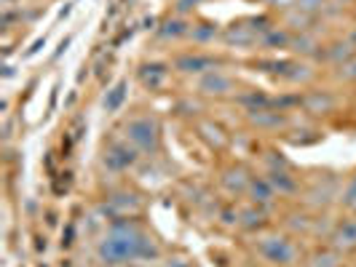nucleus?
<instances>
[{
	"mask_svg": "<svg viewBox=\"0 0 356 267\" xmlns=\"http://www.w3.org/2000/svg\"><path fill=\"white\" fill-rule=\"evenodd\" d=\"M335 246L340 249H354L356 246V219H348V222H343L335 232Z\"/></svg>",
	"mask_w": 356,
	"mask_h": 267,
	"instance_id": "4",
	"label": "nucleus"
},
{
	"mask_svg": "<svg viewBox=\"0 0 356 267\" xmlns=\"http://www.w3.org/2000/svg\"><path fill=\"white\" fill-rule=\"evenodd\" d=\"M201 89L209 91V94H225V91H231V80L214 72V75H209V78L201 80Z\"/></svg>",
	"mask_w": 356,
	"mask_h": 267,
	"instance_id": "5",
	"label": "nucleus"
},
{
	"mask_svg": "<svg viewBox=\"0 0 356 267\" xmlns=\"http://www.w3.org/2000/svg\"><path fill=\"white\" fill-rule=\"evenodd\" d=\"M252 193H254V196L260 193V198H257V200H263V203H268V200H270V187H268L266 182H254V184H252Z\"/></svg>",
	"mask_w": 356,
	"mask_h": 267,
	"instance_id": "8",
	"label": "nucleus"
},
{
	"mask_svg": "<svg viewBox=\"0 0 356 267\" xmlns=\"http://www.w3.org/2000/svg\"><path fill=\"white\" fill-rule=\"evenodd\" d=\"M124 83H118V86H115V89H113V96H110V99H107L105 105L110 107V110H115V107L121 105V99H124Z\"/></svg>",
	"mask_w": 356,
	"mask_h": 267,
	"instance_id": "7",
	"label": "nucleus"
},
{
	"mask_svg": "<svg viewBox=\"0 0 356 267\" xmlns=\"http://www.w3.org/2000/svg\"><path fill=\"white\" fill-rule=\"evenodd\" d=\"M207 64H209V62H207V59H182V62H179V67H182V70H201V67H207Z\"/></svg>",
	"mask_w": 356,
	"mask_h": 267,
	"instance_id": "9",
	"label": "nucleus"
},
{
	"mask_svg": "<svg viewBox=\"0 0 356 267\" xmlns=\"http://www.w3.org/2000/svg\"><path fill=\"white\" fill-rule=\"evenodd\" d=\"M129 139L134 144H140L143 150H153L156 147V126L147 118H137L129 123Z\"/></svg>",
	"mask_w": 356,
	"mask_h": 267,
	"instance_id": "2",
	"label": "nucleus"
},
{
	"mask_svg": "<svg viewBox=\"0 0 356 267\" xmlns=\"http://www.w3.org/2000/svg\"><path fill=\"white\" fill-rule=\"evenodd\" d=\"M270 184H276V187H279V190H284V193H289V190H295V182H289V179H286V174H279V171H276V174H270Z\"/></svg>",
	"mask_w": 356,
	"mask_h": 267,
	"instance_id": "6",
	"label": "nucleus"
},
{
	"mask_svg": "<svg viewBox=\"0 0 356 267\" xmlns=\"http://www.w3.org/2000/svg\"><path fill=\"white\" fill-rule=\"evenodd\" d=\"M263 254H266L270 262H282V265H289L295 259V249L286 238H268L263 243Z\"/></svg>",
	"mask_w": 356,
	"mask_h": 267,
	"instance_id": "3",
	"label": "nucleus"
},
{
	"mask_svg": "<svg viewBox=\"0 0 356 267\" xmlns=\"http://www.w3.org/2000/svg\"><path fill=\"white\" fill-rule=\"evenodd\" d=\"M319 0H303V8H316Z\"/></svg>",
	"mask_w": 356,
	"mask_h": 267,
	"instance_id": "11",
	"label": "nucleus"
},
{
	"mask_svg": "<svg viewBox=\"0 0 356 267\" xmlns=\"http://www.w3.org/2000/svg\"><path fill=\"white\" fill-rule=\"evenodd\" d=\"M343 200H346L348 209H354L356 212V177H354V182L348 184V190H346V198H343Z\"/></svg>",
	"mask_w": 356,
	"mask_h": 267,
	"instance_id": "10",
	"label": "nucleus"
},
{
	"mask_svg": "<svg viewBox=\"0 0 356 267\" xmlns=\"http://www.w3.org/2000/svg\"><path fill=\"white\" fill-rule=\"evenodd\" d=\"M140 254H150V249H147L143 235L129 225H115L113 235L102 243V257L107 262H124V259H134Z\"/></svg>",
	"mask_w": 356,
	"mask_h": 267,
	"instance_id": "1",
	"label": "nucleus"
}]
</instances>
